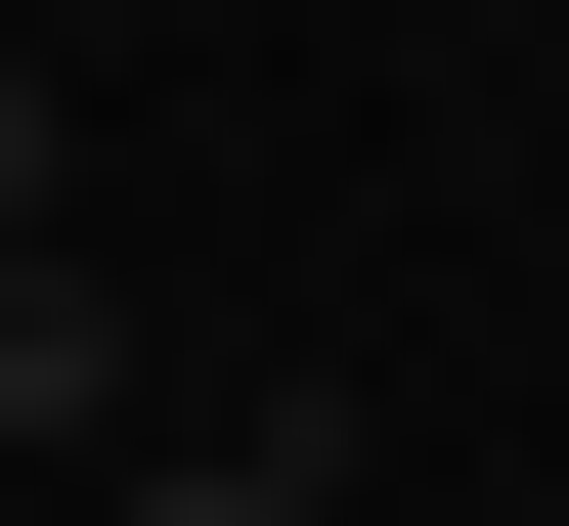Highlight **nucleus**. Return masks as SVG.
Here are the masks:
<instances>
[{
	"instance_id": "obj_3",
	"label": "nucleus",
	"mask_w": 569,
	"mask_h": 526,
	"mask_svg": "<svg viewBox=\"0 0 569 526\" xmlns=\"http://www.w3.org/2000/svg\"><path fill=\"white\" fill-rule=\"evenodd\" d=\"M0 264H44V0H0Z\"/></svg>"
},
{
	"instance_id": "obj_2",
	"label": "nucleus",
	"mask_w": 569,
	"mask_h": 526,
	"mask_svg": "<svg viewBox=\"0 0 569 526\" xmlns=\"http://www.w3.org/2000/svg\"><path fill=\"white\" fill-rule=\"evenodd\" d=\"M88 526H351V439H307V395H219V439H132Z\"/></svg>"
},
{
	"instance_id": "obj_1",
	"label": "nucleus",
	"mask_w": 569,
	"mask_h": 526,
	"mask_svg": "<svg viewBox=\"0 0 569 526\" xmlns=\"http://www.w3.org/2000/svg\"><path fill=\"white\" fill-rule=\"evenodd\" d=\"M0 483H132V307L88 264H0Z\"/></svg>"
}]
</instances>
